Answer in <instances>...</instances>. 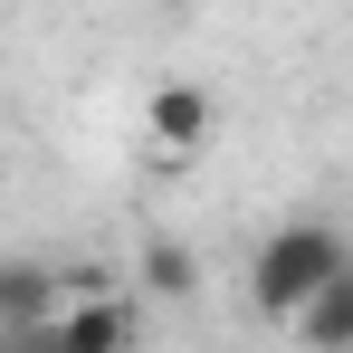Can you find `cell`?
<instances>
[{"instance_id": "1", "label": "cell", "mask_w": 353, "mask_h": 353, "mask_svg": "<svg viewBox=\"0 0 353 353\" xmlns=\"http://www.w3.org/2000/svg\"><path fill=\"white\" fill-rule=\"evenodd\" d=\"M344 268H353V248H344L334 220H277V230L258 239V258H248V305H258L268 325H287L296 305L315 287H334Z\"/></svg>"}, {"instance_id": "2", "label": "cell", "mask_w": 353, "mask_h": 353, "mask_svg": "<svg viewBox=\"0 0 353 353\" xmlns=\"http://www.w3.org/2000/svg\"><path fill=\"white\" fill-rule=\"evenodd\" d=\"M134 344H143V305H134V287H96V296H67L19 353H134Z\"/></svg>"}, {"instance_id": "3", "label": "cell", "mask_w": 353, "mask_h": 353, "mask_svg": "<svg viewBox=\"0 0 353 353\" xmlns=\"http://www.w3.org/2000/svg\"><path fill=\"white\" fill-rule=\"evenodd\" d=\"M143 134H153V153L163 163H191V153H210V134H220V105H210V86H153V105H143Z\"/></svg>"}, {"instance_id": "4", "label": "cell", "mask_w": 353, "mask_h": 353, "mask_svg": "<svg viewBox=\"0 0 353 353\" xmlns=\"http://www.w3.org/2000/svg\"><path fill=\"white\" fill-rule=\"evenodd\" d=\"M58 305H67L58 268H39V258H0V334H10V344H29Z\"/></svg>"}, {"instance_id": "5", "label": "cell", "mask_w": 353, "mask_h": 353, "mask_svg": "<svg viewBox=\"0 0 353 353\" xmlns=\"http://www.w3.org/2000/svg\"><path fill=\"white\" fill-rule=\"evenodd\" d=\"M287 325L305 334V353H353V268L334 277V287H315V296L287 315Z\"/></svg>"}, {"instance_id": "6", "label": "cell", "mask_w": 353, "mask_h": 353, "mask_svg": "<svg viewBox=\"0 0 353 353\" xmlns=\"http://www.w3.org/2000/svg\"><path fill=\"white\" fill-rule=\"evenodd\" d=\"M191 287H201V258L181 239H153L143 248V296H191Z\"/></svg>"}, {"instance_id": "7", "label": "cell", "mask_w": 353, "mask_h": 353, "mask_svg": "<svg viewBox=\"0 0 353 353\" xmlns=\"http://www.w3.org/2000/svg\"><path fill=\"white\" fill-rule=\"evenodd\" d=\"M163 10H191V0H163Z\"/></svg>"}, {"instance_id": "8", "label": "cell", "mask_w": 353, "mask_h": 353, "mask_svg": "<svg viewBox=\"0 0 353 353\" xmlns=\"http://www.w3.org/2000/svg\"><path fill=\"white\" fill-rule=\"evenodd\" d=\"M0 353H19V344H10V334H0Z\"/></svg>"}]
</instances>
